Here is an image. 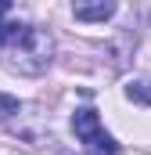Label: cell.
Here are the masks:
<instances>
[{
    "label": "cell",
    "instance_id": "6da1fadb",
    "mask_svg": "<svg viewBox=\"0 0 151 155\" xmlns=\"http://www.w3.org/2000/svg\"><path fill=\"white\" fill-rule=\"evenodd\" d=\"M54 58V36L47 29L25 25V22H7L0 25V61L11 72L40 76Z\"/></svg>",
    "mask_w": 151,
    "mask_h": 155
},
{
    "label": "cell",
    "instance_id": "7a4b0ae2",
    "mask_svg": "<svg viewBox=\"0 0 151 155\" xmlns=\"http://www.w3.org/2000/svg\"><path fill=\"white\" fill-rule=\"evenodd\" d=\"M72 134L76 141L83 144V152L86 155H119V144H115V137L101 126V116L86 105V108H76L72 116Z\"/></svg>",
    "mask_w": 151,
    "mask_h": 155
},
{
    "label": "cell",
    "instance_id": "3957f363",
    "mask_svg": "<svg viewBox=\"0 0 151 155\" xmlns=\"http://www.w3.org/2000/svg\"><path fill=\"white\" fill-rule=\"evenodd\" d=\"M76 22H108L115 15V4L112 0H97V4H76L72 7Z\"/></svg>",
    "mask_w": 151,
    "mask_h": 155
},
{
    "label": "cell",
    "instance_id": "277c9868",
    "mask_svg": "<svg viewBox=\"0 0 151 155\" xmlns=\"http://www.w3.org/2000/svg\"><path fill=\"white\" fill-rule=\"evenodd\" d=\"M122 94H126V101L148 105V108H151V79H130V83L122 87Z\"/></svg>",
    "mask_w": 151,
    "mask_h": 155
},
{
    "label": "cell",
    "instance_id": "5b68a950",
    "mask_svg": "<svg viewBox=\"0 0 151 155\" xmlns=\"http://www.w3.org/2000/svg\"><path fill=\"white\" fill-rule=\"evenodd\" d=\"M18 108H22V101L0 90V119H11V116H18Z\"/></svg>",
    "mask_w": 151,
    "mask_h": 155
},
{
    "label": "cell",
    "instance_id": "8992f818",
    "mask_svg": "<svg viewBox=\"0 0 151 155\" xmlns=\"http://www.w3.org/2000/svg\"><path fill=\"white\" fill-rule=\"evenodd\" d=\"M7 11H11V4H7V0H0V22L7 18Z\"/></svg>",
    "mask_w": 151,
    "mask_h": 155
}]
</instances>
